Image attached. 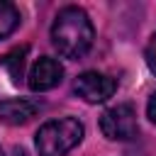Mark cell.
<instances>
[{
	"label": "cell",
	"instance_id": "52a82bcc",
	"mask_svg": "<svg viewBox=\"0 0 156 156\" xmlns=\"http://www.w3.org/2000/svg\"><path fill=\"white\" fill-rule=\"evenodd\" d=\"M17 27H20V10L12 2L0 0V39L10 37Z\"/></svg>",
	"mask_w": 156,
	"mask_h": 156
},
{
	"label": "cell",
	"instance_id": "5b68a950",
	"mask_svg": "<svg viewBox=\"0 0 156 156\" xmlns=\"http://www.w3.org/2000/svg\"><path fill=\"white\" fill-rule=\"evenodd\" d=\"M61 80H63V66L51 56H41L39 61H34V66L29 68V76H27V85L34 93L51 90Z\"/></svg>",
	"mask_w": 156,
	"mask_h": 156
},
{
	"label": "cell",
	"instance_id": "30bf717a",
	"mask_svg": "<svg viewBox=\"0 0 156 156\" xmlns=\"http://www.w3.org/2000/svg\"><path fill=\"white\" fill-rule=\"evenodd\" d=\"M146 115H149V119L156 124V93L149 98V102H146Z\"/></svg>",
	"mask_w": 156,
	"mask_h": 156
},
{
	"label": "cell",
	"instance_id": "ba28073f",
	"mask_svg": "<svg viewBox=\"0 0 156 156\" xmlns=\"http://www.w3.org/2000/svg\"><path fill=\"white\" fill-rule=\"evenodd\" d=\"M24 56H27V46H20V49H12L7 56H2V66L7 68L10 78L15 83H20L22 78V68H24Z\"/></svg>",
	"mask_w": 156,
	"mask_h": 156
},
{
	"label": "cell",
	"instance_id": "8992f818",
	"mask_svg": "<svg viewBox=\"0 0 156 156\" xmlns=\"http://www.w3.org/2000/svg\"><path fill=\"white\" fill-rule=\"evenodd\" d=\"M37 112H39V105L34 100H27V98H10V100L0 102V122L10 124V127L29 122Z\"/></svg>",
	"mask_w": 156,
	"mask_h": 156
},
{
	"label": "cell",
	"instance_id": "9c48e42d",
	"mask_svg": "<svg viewBox=\"0 0 156 156\" xmlns=\"http://www.w3.org/2000/svg\"><path fill=\"white\" fill-rule=\"evenodd\" d=\"M146 63H149L151 73H156V32H154V37H151V41L146 46Z\"/></svg>",
	"mask_w": 156,
	"mask_h": 156
},
{
	"label": "cell",
	"instance_id": "277c9868",
	"mask_svg": "<svg viewBox=\"0 0 156 156\" xmlns=\"http://www.w3.org/2000/svg\"><path fill=\"white\" fill-rule=\"evenodd\" d=\"M73 90L78 98H83L85 102H105L107 98L115 95L117 90V80L105 76V73H98V71H85L76 78L73 83Z\"/></svg>",
	"mask_w": 156,
	"mask_h": 156
},
{
	"label": "cell",
	"instance_id": "6da1fadb",
	"mask_svg": "<svg viewBox=\"0 0 156 156\" xmlns=\"http://www.w3.org/2000/svg\"><path fill=\"white\" fill-rule=\"evenodd\" d=\"M95 39V27L85 10L68 5L58 10L51 24V44L63 58H80L88 54Z\"/></svg>",
	"mask_w": 156,
	"mask_h": 156
},
{
	"label": "cell",
	"instance_id": "3957f363",
	"mask_svg": "<svg viewBox=\"0 0 156 156\" xmlns=\"http://www.w3.org/2000/svg\"><path fill=\"white\" fill-rule=\"evenodd\" d=\"M100 129L107 139L112 141H129L139 134V122H136V112L129 102L115 105L110 110L102 112L100 117Z\"/></svg>",
	"mask_w": 156,
	"mask_h": 156
},
{
	"label": "cell",
	"instance_id": "8fae6325",
	"mask_svg": "<svg viewBox=\"0 0 156 156\" xmlns=\"http://www.w3.org/2000/svg\"><path fill=\"white\" fill-rule=\"evenodd\" d=\"M0 156H2V151H0Z\"/></svg>",
	"mask_w": 156,
	"mask_h": 156
},
{
	"label": "cell",
	"instance_id": "7a4b0ae2",
	"mask_svg": "<svg viewBox=\"0 0 156 156\" xmlns=\"http://www.w3.org/2000/svg\"><path fill=\"white\" fill-rule=\"evenodd\" d=\"M83 134L85 129L76 117H61L39 127V132L34 134V146L39 156H66L80 144Z\"/></svg>",
	"mask_w": 156,
	"mask_h": 156
}]
</instances>
